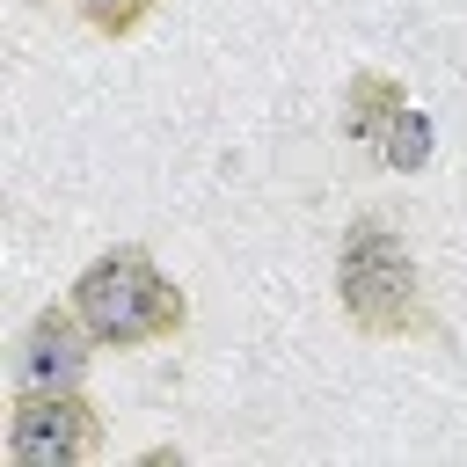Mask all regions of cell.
Returning a JSON list of instances; mask_svg holds the SVG:
<instances>
[{
  "instance_id": "obj_1",
  "label": "cell",
  "mask_w": 467,
  "mask_h": 467,
  "mask_svg": "<svg viewBox=\"0 0 467 467\" xmlns=\"http://www.w3.org/2000/svg\"><path fill=\"white\" fill-rule=\"evenodd\" d=\"M73 314L88 321L95 343L131 350V343H161L182 328V292L153 270L146 248H109L73 277Z\"/></svg>"
},
{
  "instance_id": "obj_2",
  "label": "cell",
  "mask_w": 467,
  "mask_h": 467,
  "mask_svg": "<svg viewBox=\"0 0 467 467\" xmlns=\"http://www.w3.org/2000/svg\"><path fill=\"white\" fill-rule=\"evenodd\" d=\"M336 299H343L350 328H365V336H416L423 328V285H416V263L387 219H372V212L350 219V234L336 248Z\"/></svg>"
},
{
  "instance_id": "obj_3",
  "label": "cell",
  "mask_w": 467,
  "mask_h": 467,
  "mask_svg": "<svg viewBox=\"0 0 467 467\" xmlns=\"http://www.w3.org/2000/svg\"><path fill=\"white\" fill-rule=\"evenodd\" d=\"M95 452H102V416L80 401V387L15 401V423H7V460L15 467H80Z\"/></svg>"
},
{
  "instance_id": "obj_4",
  "label": "cell",
  "mask_w": 467,
  "mask_h": 467,
  "mask_svg": "<svg viewBox=\"0 0 467 467\" xmlns=\"http://www.w3.org/2000/svg\"><path fill=\"white\" fill-rule=\"evenodd\" d=\"M80 328H88V321H80L73 306H44V314L29 321V336H22V350H15V401L80 387V365H88Z\"/></svg>"
},
{
  "instance_id": "obj_5",
  "label": "cell",
  "mask_w": 467,
  "mask_h": 467,
  "mask_svg": "<svg viewBox=\"0 0 467 467\" xmlns=\"http://www.w3.org/2000/svg\"><path fill=\"white\" fill-rule=\"evenodd\" d=\"M350 139H372V146H387V131L401 124V109H409V95L387 80V73H358L350 80Z\"/></svg>"
},
{
  "instance_id": "obj_6",
  "label": "cell",
  "mask_w": 467,
  "mask_h": 467,
  "mask_svg": "<svg viewBox=\"0 0 467 467\" xmlns=\"http://www.w3.org/2000/svg\"><path fill=\"white\" fill-rule=\"evenodd\" d=\"M153 7H161V0H80V15H88L102 36H131Z\"/></svg>"
}]
</instances>
